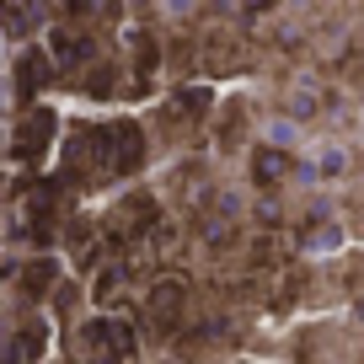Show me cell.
<instances>
[{"label": "cell", "instance_id": "1", "mask_svg": "<svg viewBox=\"0 0 364 364\" xmlns=\"http://www.w3.org/2000/svg\"><path fill=\"white\" fill-rule=\"evenodd\" d=\"M145 161V134L139 124H107L102 129V177H129Z\"/></svg>", "mask_w": 364, "mask_h": 364}, {"label": "cell", "instance_id": "2", "mask_svg": "<svg viewBox=\"0 0 364 364\" xmlns=\"http://www.w3.org/2000/svg\"><path fill=\"white\" fill-rule=\"evenodd\" d=\"M54 139V113L48 107H27L22 113V124H16V139H11V156L16 161H33L38 150Z\"/></svg>", "mask_w": 364, "mask_h": 364}, {"label": "cell", "instance_id": "3", "mask_svg": "<svg viewBox=\"0 0 364 364\" xmlns=\"http://www.w3.org/2000/svg\"><path fill=\"white\" fill-rule=\"evenodd\" d=\"M209 107V91H177L166 107H161V118H166V129H193L198 118H204Z\"/></svg>", "mask_w": 364, "mask_h": 364}, {"label": "cell", "instance_id": "4", "mask_svg": "<svg viewBox=\"0 0 364 364\" xmlns=\"http://www.w3.org/2000/svg\"><path fill=\"white\" fill-rule=\"evenodd\" d=\"M43 80H48V59H43V48H27V54L16 59V97H22V102H33L38 91H43Z\"/></svg>", "mask_w": 364, "mask_h": 364}, {"label": "cell", "instance_id": "5", "mask_svg": "<svg viewBox=\"0 0 364 364\" xmlns=\"http://www.w3.org/2000/svg\"><path fill=\"white\" fill-rule=\"evenodd\" d=\"M129 54H134V80H129V86H134V97H145L150 75H156V38L134 33V38H129Z\"/></svg>", "mask_w": 364, "mask_h": 364}, {"label": "cell", "instance_id": "6", "mask_svg": "<svg viewBox=\"0 0 364 364\" xmlns=\"http://www.w3.org/2000/svg\"><path fill=\"white\" fill-rule=\"evenodd\" d=\"M150 220H156V204H150L145 193H134L129 204H118V209H113V230H118V236H139Z\"/></svg>", "mask_w": 364, "mask_h": 364}, {"label": "cell", "instance_id": "7", "mask_svg": "<svg viewBox=\"0 0 364 364\" xmlns=\"http://www.w3.org/2000/svg\"><path fill=\"white\" fill-rule=\"evenodd\" d=\"M252 171H257V182H284L289 177V156H279V150H257V156H252Z\"/></svg>", "mask_w": 364, "mask_h": 364}, {"label": "cell", "instance_id": "8", "mask_svg": "<svg viewBox=\"0 0 364 364\" xmlns=\"http://www.w3.org/2000/svg\"><path fill=\"white\" fill-rule=\"evenodd\" d=\"M48 43L59 48V59H65V65H80V59L91 54V43H80L75 33H65V27H54V33H48Z\"/></svg>", "mask_w": 364, "mask_h": 364}, {"label": "cell", "instance_id": "9", "mask_svg": "<svg viewBox=\"0 0 364 364\" xmlns=\"http://www.w3.org/2000/svg\"><path fill=\"white\" fill-rule=\"evenodd\" d=\"M177 306H182V284H161L156 295H150V316H156V321L177 316Z\"/></svg>", "mask_w": 364, "mask_h": 364}, {"label": "cell", "instance_id": "10", "mask_svg": "<svg viewBox=\"0 0 364 364\" xmlns=\"http://www.w3.org/2000/svg\"><path fill=\"white\" fill-rule=\"evenodd\" d=\"M38 343H43V327H27L22 338H16V359H33V353H38Z\"/></svg>", "mask_w": 364, "mask_h": 364}, {"label": "cell", "instance_id": "11", "mask_svg": "<svg viewBox=\"0 0 364 364\" xmlns=\"http://www.w3.org/2000/svg\"><path fill=\"white\" fill-rule=\"evenodd\" d=\"M48 279H54V268H48V262H43V268H33V273H27V289H33V295H38V289H48Z\"/></svg>", "mask_w": 364, "mask_h": 364}, {"label": "cell", "instance_id": "12", "mask_svg": "<svg viewBox=\"0 0 364 364\" xmlns=\"http://www.w3.org/2000/svg\"><path fill=\"white\" fill-rule=\"evenodd\" d=\"M65 6H70L75 16H80V11H91V0H65Z\"/></svg>", "mask_w": 364, "mask_h": 364}]
</instances>
